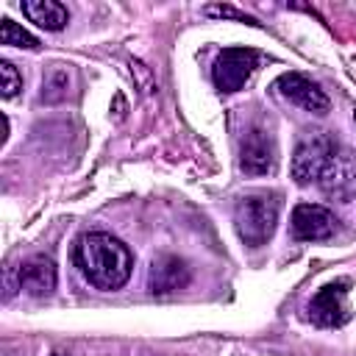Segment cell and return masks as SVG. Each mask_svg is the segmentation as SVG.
Listing matches in <instances>:
<instances>
[{
    "instance_id": "9c48e42d",
    "label": "cell",
    "mask_w": 356,
    "mask_h": 356,
    "mask_svg": "<svg viewBox=\"0 0 356 356\" xmlns=\"http://www.w3.org/2000/svg\"><path fill=\"white\" fill-rule=\"evenodd\" d=\"M275 89H278L281 97H286L289 103H295V106H300V108H306L312 114H325L331 108L328 95L312 78H306L300 72H284L275 81Z\"/></svg>"
},
{
    "instance_id": "7a4b0ae2",
    "label": "cell",
    "mask_w": 356,
    "mask_h": 356,
    "mask_svg": "<svg viewBox=\"0 0 356 356\" xmlns=\"http://www.w3.org/2000/svg\"><path fill=\"white\" fill-rule=\"evenodd\" d=\"M278 211H281V195L278 192H253L245 195L236 209H234V225L239 239L248 248L264 245L278 225Z\"/></svg>"
},
{
    "instance_id": "52a82bcc",
    "label": "cell",
    "mask_w": 356,
    "mask_h": 356,
    "mask_svg": "<svg viewBox=\"0 0 356 356\" xmlns=\"http://www.w3.org/2000/svg\"><path fill=\"white\" fill-rule=\"evenodd\" d=\"M239 170L245 175H267L275 170V142L264 128H250L239 142Z\"/></svg>"
},
{
    "instance_id": "ba28073f",
    "label": "cell",
    "mask_w": 356,
    "mask_h": 356,
    "mask_svg": "<svg viewBox=\"0 0 356 356\" xmlns=\"http://www.w3.org/2000/svg\"><path fill=\"white\" fill-rule=\"evenodd\" d=\"M289 228H292V236L300 242H320V239L334 236L337 217L320 203H298L292 211Z\"/></svg>"
},
{
    "instance_id": "3957f363",
    "label": "cell",
    "mask_w": 356,
    "mask_h": 356,
    "mask_svg": "<svg viewBox=\"0 0 356 356\" xmlns=\"http://www.w3.org/2000/svg\"><path fill=\"white\" fill-rule=\"evenodd\" d=\"M334 150H337V139H334L331 134H325V131L306 134V136L298 142L295 153H292V164H289L292 178H295L300 186L317 181Z\"/></svg>"
},
{
    "instance_id": "9a60e30c",
    "label": "cell",
    "mask_w": 356,
    "mask_h": 356,
    "mask_svg": "<svg viewBox=\"0 0 356 356\" xmlns=\"http://www.w3.org/2000/svg\"><path fill=\"white\" fill-rule=\"evenodd\" d=\"M206 14H209V17H231V19L253 22V25H256V19H253V17H248V14H242V11L231 8V6H206Z\"/></svg>"
},
{
    "instance_id": "8992f818",
    "label": "cell",
    "mask_w": 356,
    "mask_h": 356,
    "mask_svg": "<svg viewBox=\"0 0 356 356\" xmlns=\"http://www.w3.org/2000/svg\"><path fill=\"white\" fill-rule=\"evenodd\" d=\"M348 286L350 281H334L317 289V295L309 300V320L320 328H339L350 320L348 306Z\"/></svg>"
},
{
    "instance_id": "7c38bea8",
    "label": "cell",
    "mask_w": 356,
    "mask_h": 356,
    "mask_svg": "<svg viewBox=\"0 0 356 356\" xmlns=\"http://www.w3.org/2000/svg\"><path fill=\"white\" fill-rule=\"evenodd\" d=\"M19 8L31 22H36L44 31H61L70 22L67 8L61 3H56V0H22Z\"/></svg>"
},
{
    "instance_id": "5bb4252c",
    "label": "cell",
    "mask_w": 356,
    "mask_h": 356,
    "mask_svg": "<svg viewBox=\"0 0 356 356\" xmlns=\"http://www.w3.org/2000/svg\"><path fill=\"white\" fill-rule=\"evenodd\" d=\"M0 92H3V97L8 100V97H14L19 89H22V75L17 72V67L11 64V61H0Z\"/></svg>"
},
{
    "instance_id": "5b68a950",
    "label": "cell",
    "mask_w": 356,
    "mask_h": 356,
    "mask_svg": "<svg viewBox=\"0 0 356 356\" xmlns=\"http://www.w3.org/2000/svg\"><path fill=\"white\" fill-rule=\"evenodd\" d=\"M317 186L323 195L334 197V200H350L356 197V153L350 147L337 145V150L331 153L328 164L323 167Z\"/></svg>"
},
{
    "instance_id": "8fae6325",
    "label": "cell",
    "mask_w": 356,
    "mask_h": 356,
    "mask_svg": "<svg viewBox=\"0 0 356 356\" xmlns=\"http://www.w3.org/2000/svg\"><path fill=\"white\" fill-rule=\"evenodd\" d=\"M56 278H58L56 264H53V259H47V256H31V259H25V261L19 264V270H17V284H19V289H25V292L33 295V298H47V295L56 289Z\"/></svg>"
},
{
    "instance_id": "4fadbf2b",
    "label": "cell",
    "mask_w": 356,
    "mask_h": 356,
    "mask_svg": "<svg viewBox=\"0 0 356 356\" xmlns=\"http://www.w3.org/2000/svg\"><path fill=\"white\" fill-rule=\"evenodd\" d=\"M0 42L11 44V47H25V50H36L39 47V39L33 33H28L22 25H17L14 19H8V17L0 19Z\"/></svg>"
},
{
    "instance_id": "277c9868",
    "label": "cell",
    "mask_w": 356,
    "mask_h": 356,
    "mask_svg": "<svg viewBox=\"0 0 356 356\" xmlns=\"http://www.w3.org/2000/svg\"><path fill=\"white\" fill-rule=\"evenodd\" d=\"M259 64V53L250 50V47H225L217 53L214 64H211V81L220 92L231 95V92H239L248 78L253 75Z\"/></svg>"
},
{
    "instance_id": "30bf717a",
    "label": "cell",
    "mask_w": 356,
    "mask_h": 356,
    "mask_svg": "<svg viewBox=\"0 0 356 356\" xmlns=\"http://www.w3.org/2000/svg\"><path fill=\"white\" fill-rule=\"evenodd\" d=\"M186 284H189V267L184 259L170 256V253L153 259L150 273H147V289L153 295H167V292L184 289Z\"/></svg>"
},
{
    "instance_id": "2e32d148",
    "label": "cell",
    "mask_w": 356,
    "mask_h": 356,
    "mask_svg": "<svg viewBox=\"0 0 356 356\" xmlns=\"http://www.w3.org/2000/svg\"><path fill=\"white\" fill-rule=\"evenodd\" d=\"M131 75H136V81H139V86H142V92L147 95V92H153V75H150V70L142 64V61H131Z\"/></svg>"
},
{
    "instance_id": "6da1fadb",
    "label": "cell",
    "mask_w": 356,
    "mask_h": 356,
    "mask_svg": "<svg viewBox=\"0 0 356 356\" xmlns=\"http://www.w3.org/2000/svg\"><path fill=\"white\" fill-rule=\"evenodd\" d=\"M72 261L81 275L97 289H120L131 278L134 256L125 242L106 231H89L75 242Z\"/></svg>"
}]
</instances>
